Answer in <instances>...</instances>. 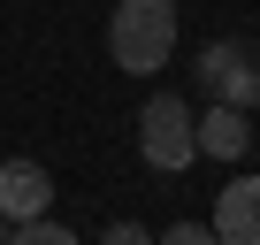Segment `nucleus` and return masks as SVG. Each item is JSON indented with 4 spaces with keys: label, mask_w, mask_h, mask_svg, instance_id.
Segmentation results:
<instances>
[{
    "label": "nucleus",
    "mask_w": 260,
    "mask_h": 245,
    "mask_svg": "<svg viewBox=\"0 0 260 245\" xmlns=\"http://www.w3.org/2000/svg\"><path fill=\"white\" fill-rule=\"evenodd\" d=\"M176 54V0H122L107 16V62L130 77H153Z\"/></svg>",
    "instance_id": "1"
},
{
    "label": "nucleus",
    "mask_w": 260,
    "mask_h": 245,
    "mask_svg": "<svg viewBox=\"0 0 260 245\" xmlns=\"http://www.w3.org/2000/svg\"><path fill=\"white\" fill-rule=\"evenodd\" d=\"M138 154H146V169H161V176H176V169L199 161V115H191V100L153 92V100L138 107Z\"/></svg>",
    "instance_id": "2"
},
{
    "label": "nucleus",
    "mask_w": 260,
    "mask_h": 245,
    "mask_svg": "<svg viewBox=\"0 0 260 245\" xmlns=\"http://www.w3.org/2000/svg\"><path fill=\"white\" fill-rule=\"evenodd\" d=\"M191 77H199V92H207V100H222V107H260V69H252V54H245L237 39L199 46Z\"/></svg>",
    "instance_id": "3"
},
{
    "label": "nucleus",
    "mask_w": 260,
    "mask_h": 245,
    "mask_svg": "<svg viewBox=\"0 0 260 245\" xmlns=\"http://www.w3.org/2000/svg\"><path fill=\"white\" fill-rule=\"evenodd\" d=\"M54 207V176L39 169V161H0V215H8V222H39Z\"/></svg>",
    "instance_id": "4"
},
{
    "label": "nucleus",
    "mask_w": 260,
    "mask_h": 245,
    "mask_svg": "<svg viewBox=\"0 0 260 245\" xmlns=\"http://www.w3.org/2000/svg\"><path fill=\"white\" fill-rule=\"evenodd\" d=\"M214 237L222 245H260V176H230L214 192Z\"/></svg>",
    "instance_id": "5"
},
{
    "label": "nucleus",
    "mask_w": 260,
    "mask_h": 245,
    "mask_svg": "<svg viewBox=\"0 0 260 245\" xmlns=\"http://www.w3.org/2000/svg\"><path fill=\"white\" fill-rule=\"evenodd\" d=\"M245 146H252V107H222V100H207V115H199V154L237 161Z\"/></svg>",
    "instance_id": "6"
},
{
    "label": "nucleus",
    "mask_w": 260,
    "mask_h": 245,
    "mask_svg": "<svg viewBox=\"0 0 260 245\" xmlns=\"http://www.w3.org/2000/svg\"><path fill=\"white\" fill-rule=\"evenodd\" d=\"M8 245H77V230H69V222H54V215H39V222H16V230H8Z\"/></svg>",
    "instance_id": "7"
},
{
    "label": "nucleus",
    "mask_w": 260,
    "mask_h": 245,
    "mask_svg": "<svg viewBox=\"0 0 260 245\" xmlns=\"http://www.w3.org/2000/svg\"><path fill=\"white\" fill-rule=\"evenodd\" d=\"M161 245H222V237H214V222H176Z\"/></svg>",
    "instance_id": "8"
},
{
    "label": "nucleus",
    "mask_w": 260,
    "mask_h": 245,
    "mask_svg": "<svg viewBox=\"0 0 260 245\" xmlns=\"http://www.w3.org/2000/svg\"><path fill=\"white\" fill-rule=\"evenodd\" d=\"M100 245H161V237H146V230H138V222H115V230H107V237H100Z\"/></svg>",
    "instance_id": "9"
},
{
    "label": "nucleus",
    "mask_w": 260,
    "mask_h": 245,
    "mask_svg": "<svg viewBox=\"0 0 260 245\" xmlns=\"http://www.w3.org/2000/svg\"><path fill=\"white\" fill-rule=\"evenodd\" d=\"M8 230H16V222H8V215H0V245H8Z\"/></svg>",
    "instance_id": "10"
}]
</instances>
